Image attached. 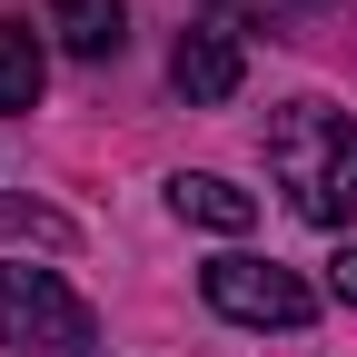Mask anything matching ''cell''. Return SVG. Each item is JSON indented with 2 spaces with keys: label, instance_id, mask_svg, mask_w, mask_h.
Instances as JSON below:
<instances>
[{
  "label": "cell",
  "instance_id": "obj_1",
  "mask_svg": "<svg viewBox=\"0 0 357 357\" xmlns=\"http://www.w3.org/2000/svg\"><path fill=\"white\" fill-rule=\"evenodd\" d=\"M268 178L288 189L307 229H347L357 218V109L337 100H288L268 119Z\"/></svg>",
  "mask_w": 357,
  "mask_h": 357
},
{
  "label": "cell",
  "instance_id": "obj_2",
  "mask_svg": "<svg viewBox=\"0 0 357 357\" xmlns=\"http://www.w3.org/2000/svg\"><path fill=\"white\" fill-rule=\"evenodd\" d=\"M0 347H20V357H100V318H89V298L60 268L0 258Z\"/></svg>",
  "mask_w": 357,
  "mask_h": 357
},
{
  "label": "cell",
  "instance_id": "obj_3",
  "mask_svg": "<svg viewBox=\"0 0 357 357\" xmlns=\"http://www.w3.org/2000/svg\"><path fill=\"white\" fill-rule=\"evenodd\" d=\"M199 298L218 307V318H238V328H307L318 318V288H307L298 268H278V258H248V248L208 258L199 268Z\"/></svg>",
  "mask_w": 357,
  "mask_h": 357
},
{
  "label": "cell",
  "instance_id": "obj_4",
  "mask_svg": "<svg viewBox=\"0 0 357 357\" xmlns=\"http://www.w3.org/2000/svg\"><path fill=\"white\" fill-rule=\"evenodd\" d=\"M238 79H248L238 30H218V20H189V30H178V50H169V89H178L189 109H229Z\"/></svg>",
  "mask_w": 357,
  "mask_h": 357
},
{
  "label": "cell",
  "instance_id": "obj_5",
  "mask_svg": "<svg viewBox=\"0 0 357 357\" xmlns=\"http://www.w3.org/2000/svg\"><path fill=\"white\" fill-rule=\"evenodd\" d=\"M169 208L189 218V229H218V238H248L258 229V199L238 189V178H218V169H178L169 178Z\"/></svg>",
  "mask_w": 357,
  "mask_h": 357
},
{
  "label": "cell",
  "instance_id": "obj_6",
  "mask_svg": "<svg viewBox=\"0 0 357 357\" xmlns=\"http://www.w3.org/2000/svg\"><path fill=\"white\" fill-rule=\"evenodd\" d=\"M40 30H50L70 60H119L129 50V0H50Z\"/></svg>",
  "mask_w": 357,
  "mask_h": 357
},
{
  "label": "cell",
  "instance_id": "obj_7",
  "mask_svg": "<svg viewBox=\"0 0 357 357\" xmlns=\"http://www.w3.org/2000/svg\"><path fill=\"white\" fill-rule=\"evenodd\" d=\"M40 79H50L40 30L30 20H0V109H40Z\"/></svg>",
  "mask_w": 357,
  "mask_h": 357
},
{
  "label": "cell",
  "instance_id": "obj_8",
  "mask_svg": "<svg viewBox=\"0 0 357 357\" xmlns=\"http://www.w3.org/2000/svg\"><path fill=\"white\" fill-rule=\"evenodd\" d=\"M0 238H40V248H70V218H60V208H30V199H0Z\"/></svg>",
  "mask_w": 357,
  "mask_h": 357
},
{
  "label": "cell",
  "instance_id": "obj_9",
  "mask_svg": "<svg viewBox=\"0 0 357 357\" xmlns=\"http://www.w3.org/2000/svg\"><path fill=\"white\" fill-rule=\"evenodd\" d=\"M328 288H337V298L357 307V248H337V258H328Z\"/></svg>",
  "mask_w": 357,
  "mask_h": 357
},
{
  "label": "cell",
  "instance_id": "obj_10",
  "mask_svg": "<svg viewBox=\"0 0 357 357\" xmlns=\"http://www.w3.org/2000/svg\"><path fill=\"white\" fill-rule=\"evenodd\" d=\"M298 10H318V0H298Z\"/></svg>",
  "mask_w": 357,
  "mask_h": 357
}]
</instances>
